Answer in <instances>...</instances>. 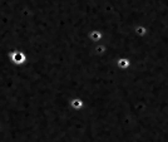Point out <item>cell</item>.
<instances>
[{"mask_svg": "<svg viewBox=\"0 0 168 142\" xmlns=\"http://www.w3.org/2000/svg\"><path fill=\"white\" fill-rule=\"evenodd\" d=\"M10 58H12V60H13L15 64L24 63V60H25V55H24L23 53H20V52H14V53L10 55Z\"/></svg>", "mask_w": 168, "mask_h": 142, "instance_id": "obj_1", "label": "cell"}, {"mask_svg": "<svg viewBox=\"0 0 168 142\" xmlns=\"http://www.w3.org/2000/svg\"><path fill=\"white\" fill-rule=\"evenodd\" d=\"M79 102H80V101H74V102H73V104H74V106H77V107H79V106L82 104V103H79Z\"/></svg>", "mask_w": 168, "mask_h": 142, "instance_id": "obj_2", "label": "cell"}]
</instances>
